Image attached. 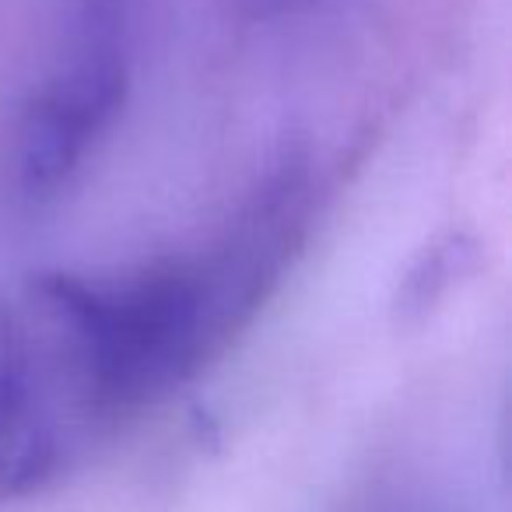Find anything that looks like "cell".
<instances>
[{
  "label": "cell",
  "instance_id": "cell-3",
  "mask_svg": "<svg viewBox=\"0 0 512 512\" xmlns=\"http://www.w3.org/2000/svg\"><path fill=\"white\" fill-rule=\"evenodd\" d=\"M25 411H29V386H25L18 358L4 344L0 351V453H8L11 435L18 432Z\"/></svg>",
  "mask_w": 512,
  "mask_h": 512
},
{
  "label": "cell",
  "instance_id": "cell-1",
  "mask_svg": "<svg viewBox=\"0 0 512 512\" xmlns=\"http://www.w3.org/2000/svg\"><path fill=\"white\" fill-rule=\"evenodd\" d=\"M36 295L64 327L81 390L99 411L151 404L221 344L204 274L193 264L148 267L113 292L88 288L71 274H46Z\"/></svg>",
  "mask_w": 512,
  "mask_h": 512
},
{
  "label": "cell",
  "instance_id": "cell-2",
  "mask_svg": "<svg viewBox=\"0 0 512 512\" xmlns=\"http://www.w3.org/2000/svg\"><path fill=\"white\" fill-rule=\"evenodd\" d=\"M116 8L99 0L88 32L60 78L36 95L18 127V186L53 197L81 169L95 137L113 123L130 88L127 53L116 43Z\"/></svg>",
  "mask_w": 512,
  "mask_h": 512
}]
</instances>
